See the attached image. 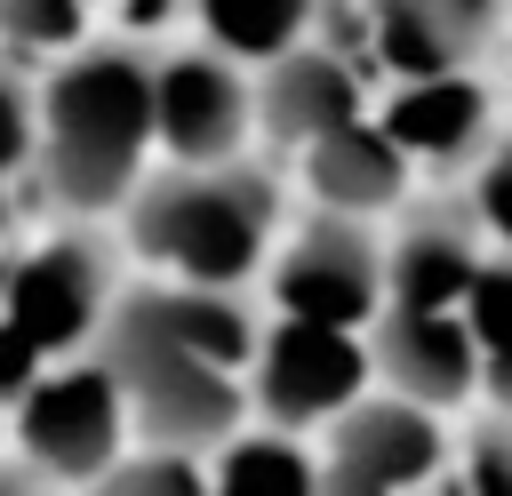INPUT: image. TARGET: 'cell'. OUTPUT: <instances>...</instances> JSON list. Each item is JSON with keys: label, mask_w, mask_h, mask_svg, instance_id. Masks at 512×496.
Returning <instances> with one entry per match:
<instances>
[{"label": "cell", "mask_w": 512, "mask_h": 496, "mask_svg": "<svg viewBox=\"0 0 512 496\" xmlns=\"http://www.w3.org/2000/svg\"><path fill=\"white\" fill-rule=\"evenodd\" d=\"M256 296L240 288H176V280H120L104 328H96V368L120 392L128 440L136 448H184L208 456L248 424V352H256Z\"/></svg>", "instance_id": "obj_1"}, {"label": "cell", "mask_w": 512, "mask_h": 496, "mask_svg": "<svg viewBox=\"0 0 512 496\" xmlns=\"http://www.w3.org/2000/svg\"><path fill=\"white\" fill-rule=\"evenodd\" d=\"M152 168V48L144 40H80L32 80V176L56 216L96 224L120 216L136 176Z\"/></svg>", "instance_id": "obj_2"}, {"label": "cell", "mask_w": 512, "mask_h": 496, "mask_svg": "<svg viewBox=\"0 0 512 496\" xmlns=\"http://www.w3.org/2000/svg\"><path fill=\"white\" fill-rule=\"evenodd\" d=\"M120 240L152 280L256 296V272L280 240V184L256 160L144 168L136 192L120 200Z\"/></svg>", "instance_id": "obj_3"}, {"label": "cell", "mask_w": 512, "mask_h": 496, "mask_svg": "<svg viewBox=\"0 0 512 496\" xmlns=\"http://www.w3.org/2000/svg\"><path fill=\"white\" fill-rule=\"evenodd\" d=\"M0 440L16 448L8 464H24L40 488H88L96 472H112L128 456V416H120V392L96 368V352H80V360H48L0 408Z\"/></svg>", "instance_id": "obj_4"}, {"label": "cell", "mask_w": 512, "mask_h": 496, "mask_svg": "<svg viewBox=\"0 0 512 496\" xmlns=\"http://www.w3.org/2000/svg\"><path fill=\"white\" fill-rule=\"evenodd\" d=\"M120 296V272H112V248L88 232V224H56L48 240L16 248L0 264V328L48 368V360H80L104 328Z\"/></svg>", "instance_id": "obj_5"}, {"label": "cell", "mask_w": 512, "mask_h": 496, "mask_svg": "<svg viewBox=\"0 0 512 496\" xmlns=\"http://www.w3.org/2000/svg\"><path fill=\"white\" fill-rule=\"evenodd\" d=\"M384 304V248L376 224L312 208L296 232L272 240L256 272V312L272 320H312V328H368Z\"/></svg>", "instance_id": "obj_6"}, {"label": "cell", "mask_w": 512, "mask_h": 496, "mask_svg": "<svg viewBox=\"0 0 512 496\" xmlns=\"http://www.w3.org/2000/svg\"><path fill=\"white\" fill-rule=\"evenodd\" d=\"M240 392H248V424L312 440L360 392H376L368 384V344H360V328H312V320H272L264 312Z\"/></svg>", "instance_id": "obj_7"}, {"label": "cell", "mask_w": 512, "mask_h": 496, "mask_svg": "<svg viewBox=\"0 0 512 496\" xmlns=\"http://www.w3.org/2000/svg\"><path fill=\"white\" fill-rule=\"evenodd\" d=\"M448 472V416L360 392L312 432V496H432Z\"/></svg>", "instance_id": "obj_8"}, {"label": "cell", "mask_w": 512, "mask_h": 496, "mask_svg": "<svg viewBox=\"0 0 512 496\" xmlns=\"http://www.w3.org/2000/svg\"><path fill=\"white\" fill-rule=\"evenodd\" d=\"M256 112H248V64L176 40L152 48V152L168 168H224L248 160Z\"/></svg>", "instance_id": "obj_9"}, {"label": "cell", "mask_w": 512, "mask_h": 496, "mask_svg": "<svg viewBox=\"0 0 512 496\" xmlns=\"http://www.w3.org/2000/svg\"><path fill=\"white\" fill-rule=\"evenodd\" d=\"M376 96H368V72L336 48V40H296L288 56L256 64L248 72V112H256V136L272 152H304L312 136L360 120Z\"/></svg>", "instance_id": "obj_10"}, {"label": "cell", "mask_w": 512, "mask_h": 496, "mask_svg": "<svg viewBox=\"0 0 512 496\" xmlns=\"http://www.w3.org/2000/svg\"><path fill=\"white\" fill-rule=\"evenodd\" d=\"M376 248H384V304H416V312H456L488 240L472 224L464 200H400L392 224H376Z\"/></svg>", "instance_id": "obj_11"}, {"label": "cell", "mask_w": 512, "mask_h": 496, "mask_svg": "<svg viewBox=\"0 0 512 496\" xmlns=\"http://www.w3.org/2000/svg\"><path fill=\"white\" fill-rule=\"evenodd\" d=\"M368 344V384L408 400V408H464L480 400L472 384V344H464V320L456 312H416V304H376V320L360 328Z\"/></svg>", "instance_id": "obj_12"}, {"label": "cell", "mask_w": 512, "mask_h": 496, "mask_svg": "<svg viewBox=\"0 0 512 496\" xmlns=\"http://www.w3.org/2000/svg\"><path fill=\"white\" fill-rule=\"evenodd\" d=\"M368 120L392 136V152L408 168H472L480 144L496 136V96L464 72H432V80H400L368 104Z\"/></svg>", "instance_id": "obj_13"}, {"label": "cell", "mask_w": 512, "mask_h": 496, "mask_svg": "<svg viewBox=\"0 0 512 496\" xmlns=\"http://www.w3.org/2000/svg\"><path fill=\"white\" fill-rule=\"evenodd\" d=\"M288 160H296L312 208H328V216H360V224H384V216L408 200V176H416L368 112L344 120V128H328V136H312V144L288 152Z\"/></svg>", "instance_id": "obj_14"}, {"label": "cell", "mask_w": 512, "mask_h": 496, "mask_svg": "<svg viewBox=\"0 0 512 496\" xmlns=\"http://www.w3.org/2000/svg\"><path fill=\"white\" fill-rule=\"evenodd\" d=\"M184 16L200 24V48L232 56V64H272L296 40H320L328 0H184Z\"/></svg>", "instance_id": "obj_15"}, {"label": "cell", "mask_w": 512, "mask_h": 496, "mask_svg": "<svg viewBox=\"0 0 512 496\" xmlns=\"http://www.w3.org/2000/svg\"><path fill=\"white\" fill-rule=\"evenodd\" d=\"M456 320H464V344H472V384H480V400H488L496 416H512V256H504V248L480 256Z\"/></svg>", "instance_id": "obj_16"}, {"label": "cell", "mask_w": 512, "mask_h": 496, "mask_svg": "<svg viewBox=\"0 0 512 496\" xmlns=\"http://www.w3.org/2000/svg\"><path fill=\"white\" fill-rule=\"evenodd\" d=\"M208 496H312V440L240 424L224 448H208Z\"/></svg>", "instance_id": "obj_17"}, {"label": "cell", "mask_w": 512, "mask_h": 496, "mask_svg": "<svg viewBox=\"0 0 512 496\" xmlns=\"http://www.w3.org/2000/svg\"><path fill=\"white\" fill-rule=\"evenodd\" d=\"M80 40H96L80 0H0V56L8 64H56Z\"/></svg>", "instance_id": "obj_18"}, {"label": "cell", "mask_w": 512, "mask_h": 496, "mask_svg": "<svg viewBox=\"0 0 512 496\" xmlns=\"http://www.w3.org/2000/svg\"><path fill=\"white\" fill-rule=\"evenodd\" d=\"M448 496H512V416H472V432H448Z\"/></svg>", "instance_id": "obj_19"}, {"label": "cell", "mask_w": 512, "mask_h": 496, "mask_svg": "<svg viewBox=\"0 0 512 496\" xmlns=\"http://www.w3.org/2000/svg\"><path fill=\"white\" fill-rule=\"evenodd\" d=\"M80 496H208V456L184 448H128L112 472H96Z\"/></svg>", "instance_id": "obj_20"}, {"label": "cell", "mask_w": 512, "mask_h": 496, "mask_svg": "<svg viewBox=\"0 0 512 496\" xmlns=\"http://www.w3.org/2000/svg\"><path fill=\"white\" fill-rule=\"evenodd\" d=\"M456 200L472 208L480 240L512 256V128H496V136L480 144V160L464 168V192H456Z\"/></svg>", "instance_id": "obj_21"}, {"label": "cell", "mask_w": 512, "mask_h": 496, "mask_svg": "<svg viewBox=\"0 0 512 496\" xmlns=\"http://www.w3.org/2000/svg\"><path fill=\"white\" fill-rule=\"evenodd\" d=\"M32 168V80L24 64L0 56V184Z\"/></svg>", "instance_id": "obj_22"}, {"label": "cell", "mask_w": 512, "mask_h": 496, "mask_svg": "<svg viewBox=\"0 0 512 496\" xmlns=\"http://www.w3.org/2000/svg\"><path fill=\"white\" fill-rule=\"evenodd\" d=\"M80 8H88V24H104L112 40H144V48H152V32L184 24V0H80Z\"/></svg>", "instance_id": "obj_23"}, {"label": "cell", "mask_w": 512, "mask_h": 496, "mask_svg": "<svg viewBox=\"0 0 512 496\" xmlns=\"http://www.w3.org/2000/svg\"><path fill=\"white\" fill-rule=\"evenodd\" d=\"M0 496H48V488H40L24 464H8V456H0Z\"/></svg>", "instance_id": "obj_24"}, {"label": "cell", "mask_w": 512, "mask_h": 496, "mask_svg": "<svg viewBox=\"0 0 512 496\" xmlns=\"http://www.w3.org/2000/svg\"><path fill=\"white\" fill-rule=\"evenodd\" d=\"M432 496H448V488H432Z\"/></svg>", "instance_id": "obj_25"}]
</instances>
